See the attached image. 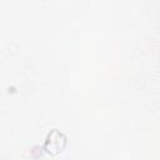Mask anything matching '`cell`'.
Segmentation results:
<instances>
[{
  "instance_id": "obj_1",
  "label": "cell",
  "mask_w": 160,
  "mask_h": 160,
  "mask_svg": "<svg viewBox=\"0 0 160 160\" xmlns=\"http://www.w3.org/2000/svg\"><path fill=\"white\" fill-rule=\"evenodd\" d=\"M65 145V138L61 132L54 130L50 135L49 139L46 141V149L49 152H58L60 151Z\"/></svg>"
}]
</instances>
